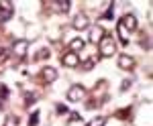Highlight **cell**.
<instances>
[{
	"instance_id": "cell-3",
	"label": "cell",
	"mask_w": 153,
	"mask_h": 126,
	"mask_svg": "<svg viewBox=\"0 0 153 126\" xmlns=\"http://www.w3.org/2000/svg\"><path fill=\"white\" fill-rule=\"evenodd\" d=\"M71 29H76V31H86V29H90V18H88V14H76L74 16V21H71Z\"/></svg>"
},
{
	"instance_id": "cell-21",
	"label": "cell",
	"mask_w": 153,
	"mask_h": 126,
	"mask_svg": "<svg viewBox=\"0 0 153 126\" xmlns=\"http://www.w3.org/2000/svg\"><path fill=\"white\" fill-rule=\"evenodd\" d=\"M68 112H70V108H65V106H63V104H57V114H59V116L68 114Z\"/></svg>"
},
{
	"instance_id": "cell-23",
	"label": "cell",
	"mask_w": 153,
	"mask_h": 126,
	"mask_svg": "<svg viewBox=\"0 0 153 126\" xmlns=\"http://www.w3.org/2000/svg\"><path fill=\"white\" fill-rule=\"evenodd\" d=\"M0 98H8V88L4 83H0Z\"/></svg>"
},
{
	"instance_id": "cell-19",
	"label": "cell",
	"mask_w": 153,
	"mask_h": 126,
	"mask_svg": "<svg viewBox=\"0 0 153 126\" xmlns=\"http://www.w3.org/2000/svg\"><path fill=\"white\" fill-rule=\"evenodd\" d=\"M33 102H37V96H35V94H25V104H27V106H31Z\"/></svg>"
},
{
	"instance_id": "cell-14",
	"label": "cell",
	"mask_w": 153,
	"mask_h": 126,
	"mask_svg": "<svg viewBox=\"0 0 153 126\" xmlns=\"http://www.w3.org/2000/svg\"><path fill=\"white\" fill-rule=\"evenodd\" d=\"M94 65H96V59H94V57H88V59L82 63V65H78V67H82V71H90Z\"/></svg>"
},
{
	"instance_id": "cell-1",
	"label": "cell",
	"mask_w": 153,
	"mask_h": 126,
	"mask_svg": "<svg viewBox=\"0 0 153 126\" xmlns=\"http://www.w3.org/2000/svg\"><path fill=\"white\" fill-rule=\"evenodd\" d=\"M98 51H100L102 57H112V55L117 53V41H114V37L104 35L102 41L98 43Z\"/></svg>"
},
{
	"instance_id": "cell-17",
	"label": "cell",
	"mask_w": 153,
	"mask_h": 126,
	"mask_svg": "<svg viewBox=\"0 0 153 126\" xmlns=\"http://www.w3.org/2000/svg\"><path fill=\"white\" fill-rule=\"evenodd\" d=\"M37 124H39V110H35L33 116L29 118V126H37Z\"/></svg>"
},
{
	"instance_id": "cell-15",
	"label": "cell",
	"mask_w": 153,
	"mask_h": 126,
	"mask_svg": "<svg viewBox=\"0 0 153 126\" xmlns=\"http://www.w3.org/2000/svg\"><path fill=\"white\" fill-rule=\"evenodd\" d=\"M104 124H106V118L104 116H98V118H94L88 126H104Z\"/></svg>"
},
{
	"instance_id": "cell-20",
	"label": "cell",
	"mask_w": 153,
	"mask_h": 126,
	"mask_svg": "<svg viewBox=\"0 0 153 126\" xmlns=\"http://www.w3.org/2000/svg\"><path fill=\"white\" fill-rule=\"evenodd\" d=\"M131 85H133V80H131V77H127V80L123 81V85H120V92H127Z\"/></svg>"
},
{
	"instance_id": "cell-4",
	"label": "cell",
	"mask_w": 153,
	"mask_h": 126,
	"mask_svg": "<svg viewBox=\"0 0 153 126\" xmlns=\"http://www.w3.org/2000/svg\"><path fill=\"white\" fill-rule=\"evenodd\" d=\"M12 14H14L12 2H8V0H0V23H6V21H10Z\"/></svg>"
},
{
	"instance_id": "cell-13",
	"label": "cell",
	"mask_w": 153,
	"mask_h": 126,
	"mask_svg": "<svg viewBox=\"0 0 153 126\" xmlns=\"http://www.w3.org/2000/svg\"><path fill=\"white\" fill-rule=\"evenodd\" d=\"M117 33H118V39H120V45H127L129 43V37H127V31H125V27L120 24V21H118V29H117Z\"/></svg>"
},
{
	"instance_id": "cell-12",
	"label": "cell",
	"mask_w": 153,
	"mask_h": 126,
	"mask_svg": "<svg viewBox=\"0 0 153 126\" xmlns=\"http://www.w3.org/2000/svg\"><path fill=\"white\" fill-rule=\"evenodd\" d=\"M84 47H86V41H84V39H71V43H70V51L71 53L82 51Z\"/></svg>"
},
{
	"instance_id": "cell-11",
	"label": "cell",
	"mask_w": 153,
	"mask_h": 126,
	"mask_svg": "<svg viewBox=\"0 0 153 126\" xmlns=\"http://www.w3.org/2000/svg\"><path fill=\"white\" fill-rule=\"evenodd\" d=\"M117 63H118V67H120V69H127V71L135 67V59L131 57V55H118Z\"/></svg>"
},
{
	"instance_id": "cell-5",
	"label": "cell",
	"mask_w": 153,
	"mask_h": 126,
	"mask_svg": "<svg viewBox=\"0 0 153 126\" xmlns=\"http://www.w3.org/2000/svg\"><path fill=\"white\" fill-rule=\"evenodd\" d=\"M84 94H86V88L76 83V85H71L70 90H68V100H70V102H80L84 98Z\"/></svg>"
},
{
	"instance_id": "cell-8",
	"label": "cell",
	"mask_w": 153,
	"mask_h": 126,
	"mask_svg": "<svg viewBox=\"0 0 153 126\" xmlns=\"http://www.w3.org/2000/svg\"><path fill=\"white\" fill-rule=\"evenodd\" d=\"M88 31H90L88 41H90V43H94V45H98V43L102 41V37L106 35V31L102 29V27H98V24H96V27H92V29H88Z\"/></svg>"
},
{
	"instance_id": "cell-7",
	"label": "cell",
	"mask_w": 153,
	"mask_h": 126,
	"mask_svg": "<svg viewBox=\"0 0 153 126\" xmlns=\"http://www.w3.org/2000/svg\"><path fill=\"white\" fill-rule=\"evenodd\" d=\"M61 65L63 67H78L80 65V57H78V53H63V57H61Z\"/></svg>"
},
{
	"instance_id": "cell-16",
	"label": "cell",
	"mask_w": 153,
	"mask_h": 126,
	"mask_svg": "<svg viewBox=\"0 0 153 126\" xmlns=\"http://www.w3.org/2000/svg\"><path fill=\"white\" fill-rule=\"evenodd\" d=\"M16 124H19V118H16V116H6L4 126H16Z\"/></svg>"
},
{
	"instance_id": "cell-10",
	"label": "cell",
	"mask_w": 153,
	"mask_h": 126,
	"mask_svg": "<svg viewBox=\"0 0 153 126\" xmlns=\"http://www.w3.org/2000/svg\"><path fill=\"white\" fill-rule=\"evenodd\" d=\"M41 77H43V81L45 83H53V81L57 80V69L55 67H43V71H41Z\"/></svg>"
},
{
	"instance_id": "cell-6",
	"label": "cell",
	"mask_w": 153,
	"mask_h": 126,
	"mask_svg": "<svg viewBox=\"0 0 153 126\" xmlns=\"http://www.w3.org/2000/svg\"><path fill=\"white\" fill-rule=\"evenodd\" d=\"M120 24L125 27L127 33H135V31H137V16H135V14H125V16L120 18Z\"/></svg>"
},
{
	"instance_id": "cell-18",
	"label": "cell",
	"mask_w": 153,
	"mask_h": 126,
	"mask_svg": "<svg viewBox=\"0 0 153 126\" xmlns=\"http://www.w3.org/2000/svg\"><path fill=\"white\" fill-rule=\"evenodd\" d=\"M141 47L145 49V51H151V39H149V37H143L141 39Z\"/></svg>"
},
{
	"instance_id": "cell-27",
	"label": "cell",
	"mask_w": 153,
	"mask_h": 126,
	"mask_svg": "<svg viewBox=\"0 0 153 126\" xmlns=\"http://www.w3.org/2000/svg\"><path fill=\"white\" fill-rule=\"evenodd\" d=\"M4 55H6V47H4V45H0V59L4 57Z\"/></svg>"
},
{
	"instance_id": "cell-25",
	"label": "cell",
	"mask_w": 153,
	"mask_h": 126,
	"mask_svg": "<svg viewBox=\"0 0 153 126\" xmlns=\"http://www.w3.org/2000/svg\"><path fill=\"white\" fill-rule=\"evenodd\" d=\"M76 120H82V116L78 112H70V122H76Z\"/></svg>"
},
{
	"instance_id": "cell-2",
	"label": "cell",
	"mask_w": 153,
	"mask_h": 126,
	"mask_svg": "<svg viewBox=\"0 0 153 126\" xmlns=\"http://www.w3.org/2000/svg\"><path fill=\"white\" fill-rule=\"evenodd\" d=\"M12 53H14L16 59H25L27 53H29V41H25V39L14 41V43H12Z\"/></svg>"
},
{
	"instance_id": "cell-24",
	"label": "cell",
	"mask_w": 153,
	"mask_h": 126,
	"mask_svg": "<svg viewBox=\"0 0 153 126\" xmlns=\"http://www.w3.org/2000/svg\"><path fill=\"white\" fill-rule=\"evenodd\" d=\"M129 112H131V108H123L117 116H118V118H127V116H129Z\"/></svg>"
},
{
	"instance_id": "cell-9",
	"label": "cell",
	"mask_w": 153,
	"mask_h": 126,
	"mask_svg": "<svg viewBox=\"0 0 153 126\" xmlns=\"http://www.w3.org/2000/svg\"><path fill=\"white\" fill-rule=\"evenodd\" d=\"M49 6H51V10L57 12V14H65V12L70 10V2L68 0H51Z\"/></svg>"
},
{
	"instance_id": "cell-22",
	"label": "cell",
	"mask_w": 153,
	"mask_h": 126,
	"mask_svg": "<svg viewBox=\"0 0 153 126\" xmlns=\"http://www.w3.org/2000/svg\"><path fill=\"white\" fill-rule=\"evenodd\" d=\"M47 57H49V49H41L37 53V59H47Z\"/></svg>"
},
{
	"instance_id": "cell-26",
	"label": "cell",
	"mask_w": 153,
	"mask_h": 126,
	"mask_svg": "<svg viewBox=\"0 0 153 126\" xmlns=\"http://www.w3.org/2000/svg\"><path fill=\"white\" fill-rule=\"evenodd\" d=\"M100 18H112V4H110V8L106 10V14H102Z\"/></svg>"
}]
</instances>
